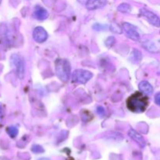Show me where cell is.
<instances>
[{
    "label": "cell",
    "instance_id": "cell-18",
    "mask_svg": "<svg viewBox=\"0 0 160 160\" xmlns=\"http://www.w3.org/2000/svg\"><path fill=\"white\" fill-rule=\"evenodd\" d=\"M3 117H4V108H3L2 104L0 102V123L2 121Z\"/></svg>",
    "mask_w": 160,
    "mask_h": 160
},
{
    "label": "cell",
    "instance_id": "cell-4",
    "mask_svg": "<svg viewBox=\"0 0 160 160\" xmlns=\"http://www.w3.org/2000/svg\"><path fill=\"white\" fill-rule=\"evenodd\" d=\"M93 77V73L88 70L78 69L74 70L72 75V80L73 82L78 84H85Z\"/></svg>",
    "mask_w": 160,
    "mask_h": 160
},
{
    "label": "cell",
    "instance_id": "cell-6",
    "mask_svg": "<svg viewBox=\"0 0 160 160\" xmlns=\"http://www.w3.org/2000/svg\"><path fill=\"white\" fill-rule=\"evenodd\" d=\"M123 28L124 31L126 32L127 35L130 38L135 41V42H138L140 40V34L138 31V28L134 25L128 23V22H125V23H123Z\"/></svg>",
    "mask_w": 160,
    "mask_h": 160
},
{
    "label": "cell",
    "instance_id": "cell-11",
    "mask_svg": "<svg viewBox=\"0 0 160 160\" xmlns=\"http://www.w3.org/2000/svg\"><path fill=\"white\" fill-rule=\"evenodd\" d=\"M139 90L146 95H151L153 92V88L149 82L146 81H143L139 84Z\"/></svg>",
    "mask_w": 160,
    "mask_h": 160
},
{
    "label": "cell",
    "instance_id": "cell-22",
    "mask_svg": "<svg viewBox=\"0 0 160 160\" xmlns=\"http://www.w3.org/2000/svg\"><path fill=\"white\" fill-rule=\"evenodd\" d=\"M0 2H1V0H0Z\"/></svg>",
    "mask_w": 160,
    "mask_h": 160
},
{
    "label": "cell",
    "instance_id": "cell-14",
    "mask_svg": "<svg viewBox=\"0 0 160 160\" xmlns=\"http://www.w3.org/2000/svg\"><path fill=\"white\" fill-rule=\"evenodd\" d=\"M7 133L11 138H14L17 137V134H18V129L16 127L11 126L7 128Z\"/></svg>",
    "mask_w": 160,
    "mask_h": 160
},
{
    "label": "cell",
    "instance_id": "cell-19",
    "mask_svg": "<svg viewBox=\"0 0 160 160\" xmlns=\"http://www.w3.org/2000/svg\"><path fill=\"white\" fill-rule=\"evenodd\" d=\"M155 102H156V104L160 106V92H158L155 96Z\"/></svg>",
    "mask_w": 160,
    "mask_h": 160
},
{
    "label": "cell",
    "instance_id": "cell-20",
    "mask_svg": "<svg viewBox=\"0 0 160 160\" xmlns=\"http://www.w3.org/2000/svg\"><path fill=\"white\" fill-rule=\"evenodd\" d=\"M78 2H79L80 3H81V4H86V2H88V0H78Z\"/></svg>",
    "mask_w": 160,
    "mask_h": 160
},
{
    "label": "cell",
    "instance_id": "cell-16",
    "mask_svg": "<svg viewBox=\"0 0 160 160\" xmlns=\"http://www.w3.org/2000/svg\"><path fill=\"white\" fill-rule=\"evenodd\" d=\"M32 151L35 153H41L44 151V149L40 145H34L32 147Z\"/></svg>",
    "mask_w": 160,
    "mask_h": 160
},
{
    "label": "cell",
    "instance_id": "cell-7",
    "mask_svg": "<svg viewBox=\"0 0 160 160\" xmlns=\"http://www.w3.org/2000/svg\"><path fill=\"white\" fill-rule=\"evenodd\" d=\"M33 38L35 42L42 43L48 38V33L42 27H37L33 31Z\"/></svg>",
    "mask_w": 160,
    "mask_h": 160
},
{
    "label": "cell",
    "instance_id": "cell-9",
    "mask_svg": "<svg viewBox=\"0 0 160 160\" xmlns=\"http://www.w3.org/2000/svg\"><path fill=\"white\" fill-rule=\"evenodd\" d=\"M128 134H129L130 137L133 139L135 142H137L139 145H140L142 148L145 146V141L144 139V138L139 133H138L137 131H134V130L131 129L128 132Z\"/></svg>",
    "mask_w": 160,
    "mask_h": 160
},
{
    "label": "cell",
    "instance_id": "cell-15",
    "mask_svg": "<svg viewBox=\"0 0 160 160\" xmlns=\"http://www.w3.org/2000/svg\"><path fill=\"white\" fill-rule=\"evenodd\" d=\"M115 42H116L115 38L111 36V37H109L107 39H106V45L108 47V48H110V47H112V45L115 44Z\"/></svg>",
    "mask_w": 160,
    "mask_h": 160
},
{
    "label": "cell",
    "instance_id": "cell-21",
    "mask_svg": "<svg viewBox=\"0 0 160 160\" xmlns=\"http://www.w3.org/2000/svg\"><path fill=\"white\" fill-rule=\"evenodd\" d=\"M39 160H49V159H45V158H44V159H39Z\"/></svg>",
    "mask_w": 160,
    "mask_h": 160
},
{
    "label": "cell",
    "instance_id": "cell-13",
    "mask_svg": "<svg viewBox=\"0 0 160 160\" xmlns=\"http://www.w3.org/2000/svg\"><path fill=\"white\" fill-rule=\"evenodd\" d=\"M142 53L139 50L134 49L133 50L132 53H131V59H133V61H136V62H139L142 59Z\"/></svg>",
    "mask_w": 160,
    "mask_h": 160
},
{
    "label": "cell",
    "instance_id": "cell-5",
    "mask_svg": "<svg viewBox=\"0 0 160 160\" xmlns=\"http://www.w3.org/2000/svg\"><path fill=\"white\" fill-rule=\"evenodd\" d=\"M140 12L152 25L156 27V28H160V18L156 14L148 9H145V8L141 9Z\"/></svg>",
    "mask_w": 160,
    "mask_h": 160
},
{
    "label": "cell",
    "instance_id": "cell-2",
    "mask_svg": "<svg viewBox=\"0 0 160 160\" xmlns=\"http://www.w3.org/2000/svg\"><path fill=\"white\" fill-rule=\"evenodd\" d=\"M55 70L58 78L63 82H67L70 78V64L69 61L64 59H59L55 62Z\"/></svg>",
    "mask_w": 160,
    "mask_h": 160
},
{
    "label": "cell",
    "instance_id": "cell-3",
    "mask_svg": "<svg viewBox=\"0 0 160 160\" xmlns=\"http://www.w3.org/2000/svg\"><path fill=\"white\" fill-rule=\"evenodd\" d=\"M11 62L15 67L17 75L19 79L22 80L24 77L25 73V62L24 59L21 56L18 54H12L10 57Z\"/></svg>",
    "mask_w": 160,
    "mask_h": 160
},
{
    "label": "cell",
    "instance_id": "cell-12",
    "mask_svg": "<svg viewBox=\"0 0 160 160\" xmlns=\"http://www.w3.org/2000/svg\"><path fill=\"white\" fill-rule=\"evenodd\" d=\"M117 10L120 12H129L131 11V6L128 3H122L117 7Z\"/></svg>",
    "mask_w": 160,
    "mask_h": 160
},
{
    "label": "cell",
    "instance_id": "cell-10",
    "mask_svg": "<svg viewBox=\"0 0 160 160\" xmlns=\"http://www.w3.org/2000/svg\"><path fill=\"white\" fill-rule=\"evenodd\" d=\"M48 12L44 8L41 7V6H36L35 9L34 11V18H36L37 20H43L48 17Z\"/></svg>",
    "mask_w": 160,
    "mask_h": 160
},
{
    "label": "cell",
    "instance_id": "cell-1",
    "mask_svg": "<svg viewBox=\"0 0 160 160\" xmlns=\"http://www.w3.org/2000/svg\"><path fill=\"white\" fill-rule=\"evenodd\" d=\"M148 106V97L141 92H135L127 100L128 109L134 112H143Z\"/></svg>",
    "mask_w": 160,
    "mask_h": 160
},
{
    "label": "cell",
    "instance_id": "cell-17",
    "mask_svg": "<svg viewBox=\"0 0 160 160\" xmlns=\"http://www.w3.org/2000/svg\"><path fill=\"white\" fill-rule=\"evenodd\" d=\"M97 113L101 117H104L105 114H106V110L102 106H98L97 107Z\"/></svg>",
    "mask_w": 160,
    "mask_h": 160
},
{
    "label": "cell",
    "instance_id": "cell-8",
    "mask_svg": "<svg viewBox=\"0 0 160 160\" xmlns=\"http://www.w3.org/2000/svg\"><path fill=\"white\" fill-rule=\"evenodd\" d=\"M107 3L106 0H88L86 2V8L89 10H95L104 7Z\"/></svg>",
    "mask_w": 160,
    "mask_h": 160
}]
</instances>
